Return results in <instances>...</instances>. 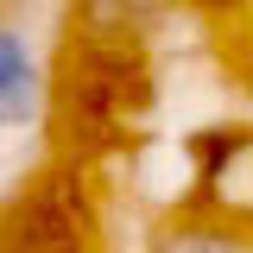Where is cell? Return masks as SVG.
<instances>
[{
	"instance_id": "cell-2",
	"label": "cell",
	"mask_w": 253,
	"mask_h": 253,
	"mask_svg": "<svg viewBox=\"0 0 253 253\" xmlns=\"http://www.w3.org/2000/svg\"><path fill=\"white\" fill-rule=\"evenodd\" d=\"M146 253H253V234L228 215H184V221H165Z\"/></svg>"
},
{
	"instance_id": "cell-1",
	"label": "cell",
	"mask_w": 253,
	"mask_h": 253,
	"mask_svg": "<svg viewBox=\"0 0 253 253\" xmlns=\"http://www.w3.org/2000/svg\"><path fill=\"white\" fill-rule=\"evenodd\" d=\"M51 101V76H44V51L26 26L0 19V133H26L44 121Z\"/></svg>"
}]
</instances>
